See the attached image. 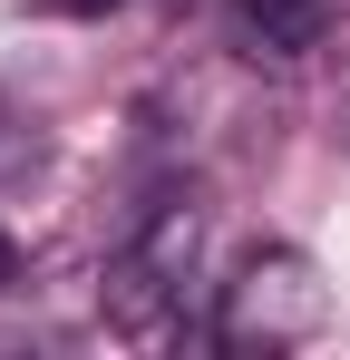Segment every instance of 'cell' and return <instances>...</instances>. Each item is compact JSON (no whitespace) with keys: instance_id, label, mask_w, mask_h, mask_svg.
<instances>
[{"instance_id":"obj_5","label":"cell","mask_w":350,"mask_h":360,"mask_svg":"<svg viewBox=\"0 0 350 360\" xmlns=\"http://www.w3.org/2000/svg\"><path fill=\"white\" fill-rule=\"evenodd\" d=\"M58 10H108V0H58Z\"/></svg>"},{"instance_id":"obj_1","label":"cell","mask_w":350,"mask_h":360,"mask_svg":"<svg viewBox=\"0 0 350 360\" xmlns=\"http://www.w3.org/2000/svg\"><path fill=\"white\" fill-rule=\"evenodd\" d=\"M205 243H214V205L205 185H166L127 234H117L108 273H98V311L127 341H166L185 321V292L205 283Z\"/></svg>"},{"instance_id":"obj_2","label":"cell","mask_w":350,"mask_h":360,"mask_svg":"<svg viewBox=\"0 0 350 360\" xmlns=\"http://www.w3.org/2000/svg\"><path fill=\"white\" fill-rule=\"evenodd\" d=\"M321 331H331V283L302 243H253L233 263V283H214V351L233 360L311 351Z\"/></svg>"},{"instance_id":"obj_4","label":"cell","mask_w":350,"mask_h":360,"mask_svg":"<svg viewBox=\"0 0 350 360\" xmlns=\"http://www.w3.org/2000/svg\"><path fill=\"white\" fill-rule=\"evenodd\" d=\"M10 283H20V243L0 234V292H10Z\"/></svg>"},{"instance_id":"obj_3","label":"cell","mask_w":350,"mask_h":360,"mask_svg":"<svg viewBox=\"0 0 350 360\" xmlns=\"http://www.w3.org/2000/svg\"><path fill=\"white\" fill-rule=\"evenodd\" d=\"M224 10H233V49L243 59H302V49H321L341 0H224Z\"/></svg>"}]
</instances>
